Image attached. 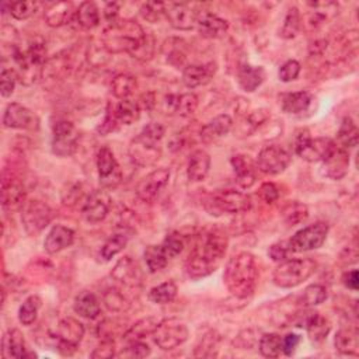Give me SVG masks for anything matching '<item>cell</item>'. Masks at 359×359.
I'll use <instances>...</instances> for the list:
<instances>
[{"instance_id": "obj_21", "label": "cell", "mask_w": 359, "mask_h": 359, "mask_svg": "<svg viewBox=\"0 0 359 359\" xmlns=\"http://www.w3.org/2000/svg\"><path fill=\"white\" fill-rule=\"evenodd\" d=\"M196 28L199 34L205 38H220L227 29H229V22L210 13V11H199L196 13Z\"/></svg>"}, {"instance_id": "obj_13", "label": "cell", "mask_w": 359, "mask_h": 359, "mask_svg": "<svg viewBox=\"0 0 359 359\" xmlns=\"http://www.w3.org/2000/svg\"><path fill=\"white\" fill-rule=\"evenodd\" d=\"M79 144V132L69 121H57L52 129V151L59 157L74 154Z\"/></svg>"}, {"instance_id": "obj_24", "label": "cell", "mask_w": 359, "mask_h": 359, "mask_svg": "<svg viewBox=\"0 0 359 359\" xmlns=\"http://www.w3.org/2000/svg\"><path fill=\"white\" fill-rule=\"evenodd\" d=\"M216 73V63L209 62L203 65H188L182 72V83L188 88H195L208 84Z\"/></svg>"}, {"instance_id": "obj_25", "label": "cell", "mask_w": 359, "mask_h": 359, "mask_svg": "<svg viewBox=\"0 0 359 359\" xmlns=\"http://www.w3.org/2000/svg\"><path fill=\"white\" fill-rule=\"evenodd\" d=\"M129 156L132 161L140 167L151 165L160 157V147L158 144L147 143L136 136L129 146Z\"/></svg>"}, {"instance_id": "obj_30", "label": "cell", "mask_w": 359, "mask_h": 359, "mask_svg": "<svg viewBox=\"0 0 359 359\" xmlns=\"http://www.w3.org/2000/svg\"><path fill=\"white\" fill-rule=\"evenodd\" d=\"M111 276L125 286H136L140 279V271L130 257H123L115 264Z\"/></svg>"}, {"instance_id": "obj_15", "label": "cell", "mask_w": 359, "mask_h": 359, "mask_svg": "<svg viewBox=\"0 0 359 359\" xmlns=\"http://www.w3.org/2000/svg\"><path fill=\"white\" fill-rule=\"evenodd\" d=\"M112 205V199L109 196V194L104 189H94L93 192L88 194L81 213L83 217L88 222V223H98L102 222L107 215L109 213Z\"/></svg>"}, {"instance_id": "obj_47", "label": "cell", "mask_w": 359, "mask_h": 359, "mask_svg": "<svg viewBox=\"0 0 359 359\" xmlns=\"http://www.w3.org/2000/svg\"><path fill=\"white\" fill-rule=\"evenodd\" d=\"M302 27V17L297 10V7H290L285 15L282 28L279 31V35L285 39L294 38Z\"/></svg>"}, {"instance_id": "obj_32", "label": "cell", "mask_w": 359, "mask_h": 359, "mask_svg": "<svg viewBox=\"0 0 359 359\" xmlns=\"http://www.w3.org/2000/svg\"><path fill=\"white\" fill-rule=\"evenodd\" d=\"M165 105L170 112H175L180 116H191L198 107V97L194 93L170 94L165 97Z\"/></svg>"}, {"instance_id": "obj_48", "label": "cell", "mask_w": 359, "mask_h": 359, "mask_svg": "<svg viewBox=\"0 0 359 359\" xmlns=\"http://www.w3.org/2000/svg\"><path fill=\"white\" fill-rule=\"evenodd\" d=\"M161 247H163L165 255L168 257V259H171V258H175L177 255L181 254V251L185 247V241H184V237L180 233L172 231V233L165 236V238L161 243Z\"/></svg>"}, {"instance_id": "obj_29", "label": "cell", "mask_w": 359, "mask_h": 359, "mask_svg": "<svg viewBox=\"0 0 359 359\" xmlns=\"http://www.w3.org/2000/svg\"><path fill=\"white\" fill-rule=\"evenodd\" d=\"M265 80V70L262 66H252L248 63H243L237 70V81L238 86L247 91H255Z\"/></svg>"}, {"instance_id": "obj_63", "label": "cell", "mask_w": 359, "mask_h": 359, "mask_svg": "<svg viewBox=\"0 0 359 359\" xmlns=\"http://www.w3.org/2000/svg\"><path fill=\"white\" fill-rule=\"evenodd\" d=\"M342 282L344 285L351 289V290H358L359 287V278H358V271L356 269H351L348 272L344 273L342 276Z\"/></svg>"}, {"instance_id": "obj_9", "label": "cell", "mask_w": 359, "mask_h": 359, "mask_svg": "<svg viewBox=\"0 0 359 359\" xmlns=\"http://www.w3.org/2000/svg\"><path fill=\"white\" fill-rule=\"evenodd\" d=\"M328 236V224L316 222L296 231L289 240L287 245L290 252H304L320 248Z\"/></svg>"}, {"instance_id": "obj_50", "label": "cell", "mask_w": 359, "mask_h": 359, "mask_svg": "<svg viewBox=\"0 0 359 359\" xmlns=\"http://www.w3.org/2000/svg\"><path fill=\"white\" fill-rule=\"evenodd\" d=\"M8 11L11 14V17H14L15 20H27L29 18L32 14H35L36 8H38V3L36 1H13L8 3Z\"/></svg>"}, {"instance_id": "obj_57", "label": "cell", "mask_w": 359, "mask_h": 359, "mask_svg": "<svg viewBox=\"0 0 359 359\" xmlns=\"http://www.w3.org/2000/svg\"><path fill=\"white\" fill-rule=\"evenodd\" d=\"M290 250H289V245H287V241H282V243H275L269 247L268 250V255L276 261V262H280V261H285L289 258L290 255Z\"/></svg>"}, {"instance_id": "obj_46", "label": "cell", "mask_w": 359, "mask_h": 359, "mask_svg": "<svg viewBox=\"0 0 359 359\" xmlns=\"http://www.w3.org/2000/svg\"><path fill=\"white\" fill-rule=\"evenodd\" d=\"M327 297H328L327 287L321 283H313V285H309L303 290V294L300 297V303L304 307H314V306H318L323 302H325Z\"/></svg>"}, {"instance_id": "obj_60", "label": "cell", "mask_w": 359, "mask_h": 359, "mask_svg": "<svg viewBox=\"0 0 359 359\" xmlns=\"http://www.w3.org/2000/svg\"><path fill=\"white\" fill-rule=\"evenodd\" d=\"M300 342V335L294 332H289L285 337H282V352L286 356H292Z\"/></svg>"}, {"instance_id": "obj_33", "label": "cell", "mask_w": 359, "mask_h": 359, "mask_svg": "<svg viewBox=\"0 0 359 359\" xmlns=\"http://www.w3.org/2000/svg\"><path fill=\"white\" fill-rule=\"evenodd\" d=\"M73 310L74 313H77L80 317L88 318V320H94L100 316L101 313V306H100V300L97 299V296L93 292L88 290H83L80 292L73 302Z\"/></svg>"}, {"instance_id": "obj_17", "label": "cell", "mask_w": 359, "mask_h": 359, "mask_svg": "<svg viewBox=\"0 0 359 359\" xmlns=\"http://www.w3.org/2000/svg\"><path fill=\"white\" fill-rule=\"evenodd\" d=\"M34 112L22 104L10 102L3 114V125L8 129H31L35 126Z\"/></svg>"}, {"instance_id": "obj_11", "label": "cell", "mask_w": 359, "mask_h": 359, "mask_svg": "<svg viewBox=\"0 0 359 359\" xmlns=\"http://www.w3.org/2000/svg\"><path fill=\"white\" fill-rule=\"evenodd\" d=\"M292 154L287 149L279 144L264 146L257 157V168L266 175H278L290 164Z\"/></svg>"}, {"instance_id": "obj_59", "label": "cell", "mask_w": 359, "mask_h": 359, "mask_svg": "<svg viewBox=\"0 0 359 359\" xmlns=\"http://www.w3.org/2000/svg\"><path fill=\"white\" fill-rule=\"evenodd\" d=\"M104 302L108 306V309H111V310L118 311V310H123L125 309V299L116 290H109L108 293H105Z\"/></svg>"}, {"instance_id": "obj_51", "label": "cell", "mask_w": 359, "mask_h": 359, "mask_svg": "<svg viewBox=\"0 0 359 359\" xmlns=\"http://www.w3.org/2000/svg\"><path fill=\"white\" fill-rule=\"evenodd\" d=\"M18 81V76L15 69L3 67L0 72V93L4 98L10 97L14 93L15 83Z\"/></svg>"}, {"instance_id": "obj_36", "label": "cell", "mask_w": 359, "mask_h": 359, "mask_svg": "<svg viewBox=\"0 0 359 359\" xmlns=\"http://www.w3.org/2000/svg\"><path fill=\"white\" fill-rule=\"evenodd\" d=\"M335 349L342 353V355H351L356 356L358 355V332L352 328H341L334 338Z\"/></svg>"}, {"instance_id": "obj_4", "label": "cell", "mask_w": 359, "mask_h": 359, "mask_svg": "<svg viewBox=\"0 0 359 359\" xmlns=\"http://www.w3.org/2000/svg\"><path fill=\"white\" fill-rule=\"evenodd\" d=\"M317 268V262L310 258H287L285 261H280L279 265L272 272V282L273 285L290 289L302 285L304 280H307Z\"/></svg>"}, {"instance_id": "obj_53", "label": "cell", "mask_w": 359, "mask_h": 359, "mask_svg": "<svg viewBox=\"0 0 359 359\" xmlns=\"http://www.w3.org/2000/svg\"><path fill=\"white\" fill-rule=\"evenodd\" d=\"M300 63L294 59H290V60H286L280 67H279V80L283 81V83H289V81H293L299 77L300 74Z\"/></svg>"}, {"instance_id": "obj_58", "label": "cell", "mask_w": 359, "mask_h": 359, "mask_svg": "<svg viewBox=\"0 0 359 359\" xmlns=\"http://www.w3.org/2000/svg\"><path fill=\"white\" fill-rule=\"evenodd\" d=\"M259 198L266 203H273L279 198V188L273 182H264L259 187Z\"/></svg>"}, {"instance_id": "obj_19", "label": "cell", "mask_w": 359, "mask_h": 359, "mask_svg": "<svg viewBox=\"0 0 359 359\" xmlns=\"http://www.w3.org/2000/svg\"><path fill=\"white\" fill-rule=\"evenodd\" d=\"M25 203V191L21 181L15 178H3L1 185V206L4 210H17L22 209Z\"/></svg>"}, {"instance_id": "obj_6", "label": "cell", "mask_w": 359, "mask_h": 359, "mask_svg": "<svg viewBox=\"0 0 359 359\" xmlns=\"http://www.w3.org/2000/svg\"><path fill=\"white\" fill-rule=\"evenodd\" d=\"M335 142L330 137H311L307 129H300L294 136V153L309 163L323 161L334 149Z\"/></svg>"}, {"instance_id": "obj_55", "label": "cell", "mask_w": 359, "mask_h": 359, "mask_svg": "<svg viewBox=\"0 0 359 359\" xmlns=\"http://www.w3.org/2000/svg\"><path fill=\"white\" fill-rule=\"evenodd\" d=\"M140 14L144 20L153 22L164 14V3H157V1H149L142 4L140 7Z\"/></svg>"}, {"instance_id": "obj_7", "label": "cell", "mask_w": 359, "mask_h": 359, "mask_svg": "<svg viewBox=\"0 0 359 359\" xmlns=\"http://www.w3.org/2000/svg\"><path fill=\"white\" fill-rule=\"evenodd\" d=\"M188 335L187 324L175 317L158 321L153 331L154 344L163 351H172L181 346L188 339Z\"/></svg>"}, {"instance_id": "obj_2", "label": "cell", "mask_w": 359, "mask_h": 359, "mask_svg": "<svg viewBox=\"0 0 359 359\" xmlns=\"http://www.w3.org/2000/svg\"><path fill=\"white\" fill-rule=\"evenodd\" d=\"M223 282L227 290L237 299L252 296L258 282V268L254 255L247 251L234 254L226 264Z\"/></svg>"}, {"instance_id": "obj_3", "label": "cell", "mask_w": 359, "mask_h": 359, "mask_svg": "<svg viewBox=\"0 0 359 359\" xmlns=\"http://www.w3.org/2000/svg\"><path fill=\"white\" fill-rule=\"evenodd\" d=\"M11 57L17 65L15 72L21 84L31 86L42 77L46 66V48L42 41L31 42L27 49L17 48Z\"/></svg>"}, {"instance_id": "obj_42", "label": "cell", "mask_w": 359, "mask_h": 359, "mask_svg": "<svg viewBox=\"0 0 359 359\" xmlns=\"http://www.w3.org/2000/svg\"><path fill=\"white\" fill-rule=\"evenodd\" d=\"M129 236L125 231H119L112 234L101 247V257L104 261H111L115 255H118L128 244Z\"/></svg>"}, {"instance_id": "obj_41", "label": "cell", "mask_w": 359, "mask_h": 359, "mask_svg": "<svg viewBox=\"0 0 359 359\" xmlns=\"http://www.w3.org/2000/svg\"><path fill=\"white\" fill-rule=\"evenodd\" d=\"M157 320L153 317H146L135 323L123 335L126 342H133V341H142L147 335H153V331L157 325Z\"/></svg>"}, {"instance_id": "obj_39", "label": "cell", "mask_w": 359, "mask_h": 359, "mask_svg": "<svg viewBox=\"0 0 359 359\" xmlns=\"http://www.w3.org/2000/svg\"><path fill=\"white\" fill-rule=\"evenodd\" d=\"M136 86V77L128 73H119L111 81V93L118 100H126L133 94Z\"/></svg>"}, {"instance_id": "obj_10", "label": "cell", "mask_w": 359, "mask_h": 359, "mask_svg": "<svg viewBox=\"0 0 359 359\" xmlns=\"http://www.w3.org/2000/svg\"><path fill=\"white\" fill-rule=\"evenodd\" d=\"M52 220V209L48 203L39 199H32L24 203L21 209V222L28 236L39 234Z\"/></svg>"}, {"instance_id": "obj_44", "label": "cell", "mask_w": 359, "mask_h": 359, "mask_svg": "<svg viewBox=\"0 0 359 359\" xmlns=\"http://www.w3.org/2000/svg\"><path fill=\"white\" fill-rule=\"evenodd\" d=\"M41 299L38 294L28 296L18 309V320L22 325H31L36 321L38 311L41 309Z\"/></svg>"}, {"instance_id": "obj_26", "label": "cell", "mask_w": 359, "mask_h": 359, "mask_svg": "<svg viewBox=\"0 0 359 359\" xmlns=\"http://www.w3.org/2000/svg\"><path fill=\"white\" fill-rule=\"evenodd\" d=\"M313 101H314V95L304 90L286 93V94H282L280 97V108L286 114L300 115L310 109Z\"/></svg>"}, {"instance_id": "obj_54", "label": "cell", "mask_w": 359, "mask_h": 359, "mask_svg": "<svg viewBox=\"0 0 359 359\" xmlns=\"http://www.w3.org/2000/svg\"><path fill=\"white\" fill-rule=\"evenodd\" d=\"M150 355V346L142 341H133L128 342V346L119 356H128V358H146Z\"/></svg>"}, {"instance_id": "obj_43", "label": "cell", "mask_w": 359, "mask_h": 359, "mask_svg": "<svg viewBox=\"0 0 359 359\" xmlns=\"http://www.w3.org/2000/svg\"><path fill=\"white\" fill-rule=\"evenodd\" d=\"M177 285L172 280H165L149 290V300L156 304H168L177 296Z\"/></svg>"}, {"instance_id": "obj_34", "label": "cell", "mask_w": 359, "mask_h": 359, "mask_svg": "<svg viewBox=\"0 0 359 359\" xmlns=\"http://www.w3.org/2000/svg\"><path fill=\"white\" fill-rule=\"evenodd\" d=\"M73 11V6L69 1H57V3H52L43 13V18L45 22L49 27H62L65 24H67L73 17H74Z\"/></svg>"}, {"instance_id": "obj_12", "label": "cell", "mask_w": 359, "mask_h": 359, "mask_svg": "<svg viewBox=\"0 0 359 359\" xmlns=\"http://www.w3.org/2000/svg\"><path fill=\"white\" fill-rule=\"evenodd\" d=\"M100 184L102 188H116L122 181V170L108 146H101L95 157Z\"/></svg>"}, {"instance_id": "obj_28", "label": "cell", "mask_w": 359, "mask_h": 359, "mask_svg": "<svg viewBox=\"0 0 359 359\" xmlns=\"http://www.w3.org/2000/svg\"><path fill=\"white\" fill-rule=\"evenodd\" d=\"M303 327L306 328L310 341L314 344L323 342L331 330L330 321L317 311L306 313Z\"/></svg>"}, {"instance_id": "obj_31", "label": "cell", "mask_w": 359, "mask_h": 359, "mask_svg": "<svg viewBox=\"0 0 359 359\" xmlns=\"http://www.w3.org/2000/svg\"><path fill=\"white\" fill-rule=\"evenodd\" d=\"M111 111H112V115H114V119H115V123L116 126H128V125H132L135 123L139 116H140V107L136 101L130 100V98H126V100H121L116 105H111Z\"/></svg>"}, {"instance_id": "obj_35", "label": "cell", "mask_w": 359, "mask_h": 359, "mask_svg": "<svg viewBox=\"0 0 359 359\" xmlns=\"http://www.w3.org/2000/svg\"><path fill=\"white\" fill-rule=\"evenodd\" d=\"M1 345H3V356L15 358V359H24L27 352H28L27 348H25L24 335L17 328L8 330L4 334Z\"/></svg>"}, {"instance_id": "obj_40", "label": "cell", "mask_w": 359, "mask_h": 359, "mask_svg": "<svg viewBox=\"0 0 359 359\" xmlns=\"http://www.w3.org/2000/svg\"><path fill=\"white\" fill-rule=\"evenodd\" d=\"M143 257H144L146 266H147L149 272H151V273H156V272L164 269L168 262V257L165 255L161 244L160 245H154V244L147 245L144 248Z\"/></svg>"}, {"instance_id": "obj_27", "label": "cell", "mask_w": 359, "mask_h": 359, "mask_svg": "<svg viewBox=\"0 0 359 359\" xmlns=\"http://www.w3.org/2000/svg\"><path fill=\"white\" fill-rule=\"evenodd\" d=\"M210 170V156L208 151L198 149L189 154L187 164V177L192 182H201Z\"/></svg>"}, {"instance_id": "obj_22", "label": "cell", "mask_w": 359, "mask_h": 359, "mask_svg": "<svg viewBox=\"0 0 359 359\" xmlns=\"http://www.w3.org/2000/svg\"><path fill=\"white\" fill-rule=\"evenodd\" d=\"M233 128V119L227 114H220L202 126L199 136L205 144H210L224 137Z\"/></svg>"}, {"instance_id": "obj_52", "label": "cell", "mask_w": 359, "mask_h": 359, "mask_svg": "<svg viewBox=\"0 0 359 359\" xmlns=\"http://www.w3.org/2000/svg\"><path fill=\"white\" fill-rule=\"evenodd\" d=\"M164 132H165V129L160 122H150L142 129V132L137 135V137L147 143L158 144L164 136Z\"/></svg>"}, {"instance_id": "obj_62", "label": "cell", "mask_w": 359, "mask_h": 359, "mask_svg": "<svg viewBox=\"0 0 359 359\" xmlns=\"http://www.w3.org/2000/svg\"><path fill=\"white\" fill-rule=\"evenodd\" d=\"M104 17L109 27L118 24L119 20V6L116 3H107L104 8Z\"/></svg>"}, {"instance_id": "obj_20", "label": "cell", "mask_w": 359, "mask_h": 359, "mask_svg": "<svg viewBox=\"0 0 359 359\" xmlns=\"http://www.w3.org/2000/svg\"><path fill=\"white\" fill-rule=\"evenodd\" d=\"M234 175H236V182L240 188L248 189L251 188L255 181H257V165L255 163L245 154H234L230 160Z\"/></svg>"}, {"instance_id": "obj_18", "label": "cell", "mask_w": 359, "mask_h": 359, "mask_svg": "<svg viewBox=\"0 0 359 359\" xmlns=\"http://www.w3.org/2000/svg\"><path fill=\"white\" fill-rule=\"evenodd\" d=\"M349 168V151L337 143L328 156L323 160V174L331 180H341Z\"/></svg>"}, {"instance_id": "obj_49", "label": "cell", "mask_w": 359, "mask_h": 359, "mask_svg": "<svg viewBox=\"0 0 359 359\" xmlns=\"http://www.w3.org/2000/svg\"><path fill=\"white\" fill-rule=\"evenodd\" d=\"M307 216H309L307 206L303 203H299V202L289 203L283 210V219L290 226H294V224L306 220Z\"/></svg>"}, {"instance_id": "obj_37", "label": "cell", "mask_w": 359, "mask_h": 359, "mask_svg": "<svg viewBox=\"0 0 359 359\" xmlns=\"http://www.w3.org/2000/svg\"><path fill=\"white\" fill-rule=\"evenodd\" d=\"M77 24L86 29L95 28L100 24V10L93 1H83L74 13Z\"/></svg>"}, {"instance_id": "obj_16", "label": "cell", "mask_w": 359, "mask_h": 359, "mask_svg": "<svg viewBox=\"0 0 359 359\" xmlns=\"http://www.w3.org/2000/svg\"><path fill=\"white\" fill-rule=\"evenodd\" d=\"M164 15L178 31H189L196 24V13L184 3H164Z\"/></svg>"}, {"instance_id": "obj_5", "label": "cell", "mask_w": 359, "mask_h": 359, "mask_svg": "<svg viewBox=\"0 0 359 359\" xmlns=\"http://www.w3.org/2000/svg\"><path fill=\"white\" fill-rule=\"evenodd\" d=\"M250 206H251L250 196L244 192L234 191V189H224V191L210 194L203 201V208L212 216L247 212Z\"/></svg>"}, {"instance_id": "obj_14", "label": "cell", "mask_w": 359, "mask_h": 359, "mask_svg": "<svg viewBox=\"0 0 359 359\" xmlns=\"http://www.w3.org/2000/svg\"><path fill=\"white\" fill-rule=\"evenodd\" d=\"M170 180V170L161 167L149 172L136 187V195L143 202H153L165 188Z\"/></svg>"}, {"instance_id": "obj_38", "label": "cell", "mask_w": 359, "mask_h": 359, "mask_svg": "<svg viewBox=\"0 0 359 359\" xmlns=\"http://www.w3.org/2000/svg\"><path fill=\"white\" fill-rule=\"evenodd\" d=\"M358 135H359V130L355 121L351 116H345L337 133V140H338L337 144L342 149L349 150L358 144Z\"/></svg>"}, {"instance_id": "obj_56", "label": "cell", "mask_w": 359, "mask_h": 359, "mask_svg": "<svg viewBox=\"0 0 359 359\" xmlns=\"http://www.w3.org/2000/svg\"><path fill=\"white\" fill-rule=\"evenodd\" d=\"M94 359H107L115 356V345L112 339H102L90 355Z\"/></svg>"}, {"instance_id": "obj_1", "label": "cell", "mask_w": 359, "mask_h": 359, "mask_svg": "<svg viewBox=\"0 0 359 359\" xmlns=\"http://www.w3.org/2000/svg\"><path fill=\"white\" fill-rule=\"evenodd\" d=\"M227 237L219 230H208L199 236L198 243L189 252L184 272L189 279H201L213 273L222 264L227 251Z\"/></svg>"}, {"instance_id": "obj_45", "label": "cell", "mask_w": 359, "mask_h": 359, "mask_svg": "<svg viewBox=\"0 0 359 359\" xmlns=\"http://www.w3.org/2000/svg\"><path fill=\"white\" fill-rule=\"evenodd\" d=\"M258 348L265 358H278L282 353V337L275 332L264 334L259 338Z\"/></svg>"}, {"instance_id": "obj_8", "label": "cell", "mask_w": 359, "mask_h": 359, "mask_svg": "<svg viewBox=\"0 0 359 359\" xmlns=\"http://www.w3.org/2000/svg\"><path fill=\"white\" fill-rule=\"evenodd\" d=\"M56 351L63 356H70L76 352L80 341L84 337V325L72 317L59 321L56 332L52 335Z\"/></svg>"}, {"instance_id": "obj_23", "label": "cell", "mask_w": 359, "mask_h": 359, "mask_svg": "<svg viewBox=\"0 0 359 359\" xmlns=\"http://www.w3.org/2000/svg\"><path fill=\"white\" fill-rule=\"evenodd\" d=\"M74 241V231L70 227L55 224L43 240V248L48 254H57L70 247Z\"/></svg>"}, {"instance_id": "obj_61", "label": "cell", "mask_w": 359, "mask_h": 359, "mask_svg": "<svg viewBox=\"0 0 359 359\" xmlns=\"http://www.w3.org/2000/svg\"><path fill=\"white\" fill-rule=\"evenodd\" d=\"M216 345H217V337H216L213 332L205 335V337L202 338L201 345L196 348V349H202V352L198 353L196 356H209V355H208V351H210V356L215 355V353H213V349H216Z\"/></svg>"}]
</instances>
